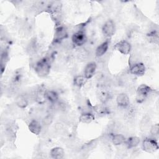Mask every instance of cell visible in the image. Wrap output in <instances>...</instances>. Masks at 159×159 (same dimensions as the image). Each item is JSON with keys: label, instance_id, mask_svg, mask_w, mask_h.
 Masks as SVG:
<instances>
[{"label": "cell", "instance_id": "6da1fadb", "mask_svg": "<svg viewBox=\"0 0 159 159\" xmlns=\"http://www.w3.org/2000/svg\"><path fill=\"white\" fill-rule=\"evenodd\" d=\"M50 68L51 65L49 60L47 58H43L35 64V71L38 76L40 77H45L49 74Z\"/></svg>", "mask_w": 159, "mask_h": 159}, {"label": "cell", "instance_id": "7a4b0ae2", "mask_svg": "<svg viewBox=\"0 0 159 159\" xmlns=\"http://www.w3.org/2000/svg\"><path fill=\"white\" fill-rule=\"evenodd\" d=\"M152 89L145 84H140L137 89L136 101L138 103L143 102L152 93Z\"/></svg>", "mask_w": 159, "mask_h": 159}, {"label": "cell", "instance_id": "3957f363", "mask_svg": "<svg viewBox=\"0 0 159 159\" xmlns=\"http://www.w3.org/2000/svg\"><path fill=\"white\" fill-rule=\"evenodd\" d=\"M142 149L147 153H154L158 149V142L156 139L147 137L143 139L142 144Z\"/></svg>", "mask_w": 159, "mask_h": 159}, {"label": "cell", "instance_id": "277c9868", "mask_svg": "<svg viewBox=\"0 0 159 159\" xmlns=\"http://www.w3.org/2000/svg\"><path fill=\"white\" fill-rule=\"evenodd\" d=\"M87 41V37L83 30H78L73 34L71 37V42L77 47H81Z\"/></svg>", "mask_w": 159, "mask_h": 159}, {"label": "cell", "instance_id": "5b68a950", "mask_svg": "<svg viewBox=\"0 0 159 159\" xmlns=\"http://www.w3.org/2000/svg\"><path fill=\"white\" fill-rule=\"evenodd\" d=\"M102 32L105 37L107 38L112 37L116 32V25L114 21L112 20H107L102 25Z\"/></svg>", "mask_w": 159, "mask_h": 159}, {"label": "cell", "instance_id": "8992f818", "mask_svg": "<svg viewBox=\"0 0 159 159\" xmlns=\"http://www.w3.org/2000/svg\"><path fill=\"white\" fill-rule=\"evenodd\" d=\"M115 48L123 55H128L132 50V46L128 41L123 40L116 44Z\"/></svg>", "mask_w": 159, "mask_h": 159}, {"label": "cell", "instance_id": "52a82bcc", "mask_svg": "<svg viewBox=\"0 0 159 159\" xmlns=\"http://www.w3.org/2000/svg\"><path fill=\"white\" fill-rule=\"evenodd\" d=\"M145 66L142 62H139L130 65L129 72L135 76H142L145 72Z\"/></svg>", "mask_w": 159, "mask_h": 159}, {"label": "cell", "instance_id": "ba28073f", "mask_svg": "<svg viewBox=\"0 0 159 159\" xmlns=\"http://www.w3.org/2000/svg\"><path fill=\"white\" fill-rule=\"evenodd\" d=\"M97 70V65L94 61H90L86 65L84 70V76L87 79L91 78L96 73Z\"/></svg>", "mask_w": 159, "mask_h": 159}, {"label": "cell", "instance_id": "9c48e42d", "mask_svg": "<svg viewBox=\"0 0 159 159\" xmlns=\"http://www.w3.org/2000/svg\"><path fill=\"white\" fill-rule=\"evenodd\" d=\"M116 104L119 107L122 109L128 107L130 104L129 96L124 93L119 94L116 98Z\"/></svg>", "mask_w": 159, "mask_h": 159}, {"label": "cell", "instance_id": "30bf717a", "mask_svg": "<svg viewBox=\"0 0 159 159\" xmlns=\"http://www.w3.org/2000/svg\"><path fill=\"white\" fill-rule=\"evenodd\" d=\"M68 36V32L66 28L63 26L58 27L54 33V40L55 42H60L65 40Z\"/></svg>", "mask_w": 159, "mask_h": 159}, {"label": "cell", "instance_id": "8fae6325", "mask_svg": "<svg viewBox=\"0 0 159 159\" xmlns=\"http://www.w3.org/2000/svg\"><path fill=\"white\" fill-rule=\"evenodd\" d=\"M29 130L35 135H39L42 130V125L38 120L32 119L28 125Z\"/></svg>", "mask_w": 159, "mask_h": 159}, {"label": "cell", "instance_id": "7c38bea8", "mask_svg": "<svg viewBox=\"0 0 159 159\" xmlns=\"http://www.w3.org/2000/svg\"><path fill=\"white\" fill-rule=\"evenodd\" d=\"M109 43H110V41L109 40H106V41L101 43L99 45H98L96 48V51H95L96 57L99 58L104 55L109 48Z\"/></svg>", "mask_w": 159, "mask_h": 159}, {"label": "cell", "instance_id": "4fadbf2b", "mask_svg": "<svg viewBox=\"0 0 159 159\" xmlns=\"http://www.w3.org/2000/svg\"><path fill=\"white\" fill-rule=\"evenodd\" d=\"M111 141L113 145L116 146H119L125 143L126 138L123 134L115 133L111 135Z\"/></svg>", "mask_w": 159, "mask_h": 159}, {"label": "cell", "instance_id": "5bb4252c", "mask_svg": "<svg viewBox=\"0 0 159 159\" xmlns=\"http://www.w3.org/2000/svg\"><path fill=\"white\" fill-rule=\"evenodd\" d=\"M52 158L55 159H61L65 157V151L63 148L56 147L53 148L50 152Z\"/></svg>", "mask_w": 159, "mask_h": 159}, {"label": "cell", "instance_id": "9a60e30c", "mask_svg": "<svg viewBox=\"0 0 159 159\" xmlns=\"http://www.w3.org/2000/svg\"><path fill=\"white\" fill-rule=\"evenodd\" d=\"M16 104L19 108H25L29 104V98L23 94L19 95L16 98Z\"/></svg>", "mask_w": 159, "mask_h": 159}, {"label": "cell", "instance_id": "2e32d148", "mask_svg": "<svg viewBox=\"0 0 159 159\" xmlns=\"http://www.w3.org/2000/svg\"><path fill=\"white\" fill-rule=\"evenodd\" d=\"M140 143V139L136 136H132L126 139L125 144L128 149H132L137 147Z\"/></svg>", "mask_w": 159, "mask_h": 159}, {"label": "cell", "instance_id": "e0dca14e", "mask_svg": "<svg viewBox=\"0 0 159 159\" xmlns=\"http://www.w3.org/2000/svg\"><path fill=\"white\" fill-rule=\"evenodd\" d=\"M95 117L93 114L90 112H84L81 114L79 120L81 123L83 124H89L91 123Z\"/></svg>", "mask_w": 159, "mask_h": 159}, {"label": "cell", "instance_id": "ac0fdd59", "mask_svg": "<svg viewBox=\"0 0 159 159\" xmlns=\"http://www.w3.org/2000/svg\"><path fill=\"white\" fill-rule=\"evenodd\" d=\"M45 99L52 104H55L58 101V94L53 90H48L45 93Z\"/></svg>", "mask_w": 159, "mask_h": 159}, {"label": "cell", "instance_id": "d6986e66", "mask_svg": "<svg viewBox=\"0 0 159 159\" xmlns=\"http://www.w3.org/2000/svg\"><path fill=\"white\" fill-rule=\"evenodd\" d=\"M87 81V79L84 76V75H78L74 78L73 83L77 87H81L83 86Z\"/></svg>", "mask_w": 159, "mask_h": 159}, {"label": "cell", "instance_id": "ffe728a7", "mask_svg": "<svg viewBox=\"0 0 159 159\" xmlns=\"http://www.w3.org/2000/svg\"><path fill=\"white\" fill-rule=\"evenodd\" d=\"M150 118L145 116L143 117L140 122V129L142 131H146L150 128Z\"/></svg>", "mask_w": 159, "mask_h": 159}, {"label": "cell", "instance_id": "44dd1931", "mask_svg": "<svg viewBox=\"0 0 159 159\" xmlns=\"http://www.w3.org/2000/svg\"><path fill=\"white\" fill-rule=\"evenodd\" d=\"M150 133L152 136V138L155 139V138L158 137L159 134V125L158 124H155L150 127Z\"/></svg>", "mask_w": 159, "mask_h": 159}, {"label": "cell", "instance_id": "7402d4cb", "mask_svg": "<svg viewBox=\"0 0 159 159\" xmlns=\"http://www.w3.org/2000/svg\"><path fill=\"white\" fill-rule=\"evenodd\" d=\"M77 55L80 59L82 60H86V59H88V58L89 57V53L87 50L84 48H81L80 49V50L78 51Z\"/></svg>", "mask_w": 159, "mask_h": 159}, {"label": "cell", "instance_id": "603a6c76", "mask_svg": "<svg viewBox=\"0 0 159 159\" xmlns=\"http://www.w3.org/2000/svg\"><path fill=\"white\" fill-rule=\"evenodd\" d=\"M96 145H97V141L96 140H91V142H88V143L85 144L83 146V150L84 151H89L93 148H94L96 146Z\"/></svg>", "mask_w": 159, "mask_h": 159}, {"label": "cell", "instance_id": "cb8c5ba5", "mask_svg": "<svg viewBox=\"0 0 159 159\" xmlns=\"http://www.w3.org/2000/svg\"><path fill=\"white\" fill-rule=\"evenodd\" d=\"M53 122V117L51 115H47L45 116L42 120V126H48L50 125Z\"/></svg>", "mask_w": 159, "mask_h": 159}, {"label": "cell", "instance_id": "d4e9b609", "mask_svg": "<svg viewBox=\"0 0 159 159\" xmlns=\"http://www.w3.org/2000/svg\"><path fill=\"white\" fill-rule=\"evenodd\" d=\"M55 128L56 131L57 132L60 133V134H61L62 132H64L66 130V128H65V125L61 123H57L56 125H55Z\"/></svg>", "mask_w": 159, "mask_h": 159}]
</instances>
